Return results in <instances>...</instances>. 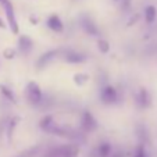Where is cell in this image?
Wrapping results in <instances>:
<instances>
[{"instance_id":"14","label":"cell","mask_w":157,"mask_h":157,"mask_svg":"<svg viewBox=\"0 0 157 157\" xmlns=\"http://www.w3.org/2000/svg\"><path fill=\"white\" fill-rule=\"evenodd\" d=\"M53 125H54V122H53V117L52 116H44L43 118L40 120V122H39V127L44 131H49Z\"/></svg>"},{"instance_id":"2","label":"cell","mask_w":157,"mask_h":157,"mask_svg":"<svg viewBox=\"0 0 157 157\" xmlns=\"http://www.w3.org/2000/svg\"><path fill=\"white\" fill-rule=\"evenodd\" d=\"M79 153V149L75 145H64L60 146L57 149H52L46 157H77V154Z\"/></svg>"},{"instance_id":"3","label":"cell","mask_w":157,"mask_h":157,"mask_svg":"<svg viewBox=\"0 0 157 157\" xmlns=\"http://www.w3.org/2000/svg\"><path fill=\"white\" fill-rule=\"evenodd\" d=\"M2 6H3L4 13H6L7 22H9V27H10V29H11V32L18 33L20 32V27H18L17 18H15V13H14V7H13L11 2H9V0H3V2H2Z\"/></svg>"},{"instance_id":"7","label":"cell","mask_w":157,"mask_h":157,"mask_svg":"<svg viewBox=\"0 0 157 157\" xmlns=\"http://www.w3.org/2000/svg\"><path fill=\"white\" fill-rule=\"evenodd\" d=\"M57 54H59V50H50V52H46L44 54H42V56L39 57L38 63H36V67H38V70L44 68V67H46L49 63L53 61V60L56 59Z\"/></svg>"},{"instance_id":"6","label":"cell","mask_w":157,"mask_h":157,"mask_svg":"<svg viewBox=\"0 0 157 157\" xmlns=\"http://www.w3.org/2000/svg\"><path fill=\"white\" fill-rule=\"evenodd\" d=\"M136 104H138V107H140V109H147V107L151 104V96H150L147 89L140 88L139 90H138Z\"/></svg>"},{"instance_id":"20","label":"cell","mask_w":157,"mask_h":157,"mask_svg":"<svg viewBox=\"0 0 157 157\" xmlns=\"http://www.w3.org/2000/svg\"><path fill=\"white\" fill-rule=\"evenodd\" d=\"M17 121H18V118H17V117H15V118H13L11 121H10V125H9V138L13 135V131H14V127L18 124Z\"/></svg>"},{"instance_id":"10","label":"cell","mask_w":157,"mask_h":157,"mask_svg":"<svg viewBox=\"0 0 157 157\" xmlns=\"http://www.w3.org/2000/svg\"><path fill=\"white\" fill-rule=\"evenodd\" d=\"M48 27L50 28L53 32H63V29H64L63 21L60 20V17L56 14H52L50 17L48 18Z\"/></svg>"},{"instance_id":"16","label":"cell","mask_w":157,"mask_h":157,"mask_svg":"<svg viewBox=\"0 0 157 157\" xmlns=\"http://www.w3.org/2000/svg\"><path fill=\"white\" fill-rule=\"evenodd\" d=\"M98 48H99V50H100L101 53H109V50H110V43L106 40V39H99Z\"/></svg>"},{"instance_id":"21","label":"cell","mask_w":157,"mask_h":157,"mask_svg":"<svg viewBox=\"0 0 157 157\" xmlns=\"http://www.w3.org/2000/svg\"><path fill=\"white\" fill-rule=\"evenodd\" d=\"M0 28H2V29H4V28H6V24H4V21L2 20V18H0Z\"/></svg>"},{"instance_id":"11","label":"cell","mask_w":157,"mask_h":157,"mask_svg":"<svg viewBox=\"0 0 157 157\" xmlns=\"http://www.w3.org/2000/svg\"><path fill=\"white\" fill-rule=\"evenodd\" d=\"M64 60L67 63H71V64H78V63H83L86 60V56L77 52H67L64 54Z\"/></svg>"},{"instance_id":"22","label":"cell","mask_w":157,"mask_h":157,"mask_svg":"<svg viewBox=\"0 0 157 157\" xmlns=\"http://www.w3.org/2000/svg\"><path fill=\"white\" fill-rule=\"evenodd\" d=\"M0 2H3V0H0Z\"/></svg>"},{"instance_id":"13","label":"cell","mask_w":157,"mask_h":157,"mask_svg":"<svg viewBox=\"0 0 157 157\" xmlns=\"http://www.w3.org/2000/svg\"><path fill=\"white\" fill-rule=\"evenodd\" d=\"M98 153H99V157H110V154H111V145L107 142L100 143V146L98 149Z\"/></svg>"},{"instance_id":"19","label":"cell","mask_w":157,"mask_h":157,"mask_svg":"<svg viewBox=\"0 0 157 157\" xmlns=\"http://www.w3.org/2000/svg\"><path fill=\"white\" fill-rule=\"evenodd\" d=\"M3 56L6 57V59H14V56H15V50H14V49H11V48L6 49V50L3 52Z\"/></svg>"},{"instance_id":"17","label":"cell","mask_w":157,"mask_h":157,"mask_svg":"<svg viewBox=\"0 0 157 157\" xmlns=\"http://www.w3.org/2000/svg\"><path fill=\"white\" fill-rule=\"evenodd\" d=\"M132 157H147V153H146V149L143 145H138L135 147V151H133Z\"/></svg>"},{"instance_id":"4","label":"cell","mask_w":157,"mask_h":157,"mask_svg":"<svg viewBox=\"0 0 157 157\" xmlns=\"http://www.w3.org/2000/svg\"><path fill=\"white\" fill-rule=\"evenodd\" d=\"M100 99H101V103L104 104H114L118 99V92L114 86L109 85V86H104L101 89V93H100Z\"/></svg>"},{"instance_id":"9","label":"cell","mask_w":157,"mask_h":157,"mask_svg":"<svg viewBox=\"0 0 157 157\" xmlns=\"http://www.w3.org/2000/svg\"><path fill=\"white\" fill-rule=\"evenodd\" d=\"M18 48L24 54H29L31 50L33 49V40L27 35H22L18 39Z\"/></svg>"},{"instance_id":"1","label":"cell","mask_w":157,"mask_h":157,"mask_svg":"<svg viewBox=\"0 0 157 157\" xmlns=\"http://www.w3.org/2000/svg\"><path fill=\"white\" fill-rule=\"evenodd\" d=\"M25 98L27 101L31 106H39L43 100V95H42V89L36 82L31 81L25 88Z\"/></svg>"},{"instance_id":"5","label":"cell","mask_w":157,"mask_h":157,"mask_svg":"<svg viewBox=\"0 0 157 157\" xmlns=\"http://www.w3.org/2000/svg\"><path fill=\"white\" fill-rule=\"evenodd\" d=\"M81 127H82L83 132H92L98 128V121L93 117L90 111H85L82 114V120H81Z\"/></svg>"},{"instance_id":"8","label":"cell","mask_w":157,"mask_h":157,"mask_svg":"<svg viewBox=\"0 0 157 157\" xmlns=\"http://www.w3.org/2000/svg\"><path fill=\"white\" fill-rule=\"evenodd\" d=\"M81 25H82L83 31H85L86 33H89V35H93V36L99 35L98 27H96L95 22H93V21L90 20L89 17H82V18H81Z\"/></svg>"},{"instance_id":"18","label":"cell","mask_w":157,"mask_h":157,"mask_svg":"<svg viewBox=\"0 0 157 157\" xmlns=\"http://www.w3.org/2000/svg\"><path fill=\"white\" fill-rule=\"evenodd\" d=\"M89 77L86 74H75L74 75V82L77 83V85H83L85 82H88Z\"/></svg>"},{"instance_id":"15","label":"cell","mask_w":157,"mask_h":157,"mask_svg":"<svg viewBox=\"0 0 157 157\" xmlns=\"http://www.w3.org/2000/svg\"><path fill=\"white\" fill-rule=\"evenodd\" d=\"M0 92H2V95H3L7 100L15 103V95H14V92H13L10 88H7V86H4V85H0Z\"/></svg>"},{"instance_id":"12","label":"cell","mask_w":157,"mask_h":157,"mask_svg":"<svg viewBox=\"0 0 157 157\" xmlns=\"http://www.w3.org/2000/svg\"><path fill=\"white\" fill-rule=\"evenodd\" d=\"M157 17V10L154 6H147L145 9V20L147 24H153Z\"/></svg>"}]
</instances>
